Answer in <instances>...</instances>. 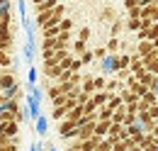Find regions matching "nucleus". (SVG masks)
I'll return each instance as SVG.
<instances>
[{
	"instance_id": "obj_9",
	"label": "nucleus",
	"mask_w": 158,
	"mask_h": 151,
	"mask_svg": "<svg viewBox=\"0 0 158 151\" xmlns=\"http://www.w3.org/2000/svg\"><path fill=\"white\" fill-rule=\"evenodd\" d=\"M66 114H68V107H54V110H51V119H54V122H63Z\"/></svg>"
},
{
	"instance_id": "obj_1",
	"label": "nucleus",
	"mask_w": 158,
	"mask_h": 151,
	"mask_svg": "<svg viewBox=\"0 0 158 151\" xmlns=\"http://www.w3.org/2000/svg\"><path fill=\"white\" fill-rule=\"evenodd\" d=\"M78 132H80V127L76 124V122H71V119L59 122V134H61V139H78Z\"/></svg>"
},
{
	"instance_id": "obj_21",
	"label": "nucleus",
	"mask_w": 158,
	"mask_h": 151,
	"mask_svg": "<svg viewBox=\"0 0 158 151\" xmlns=\"http://www.w3.org/2000/svg\"><path fill=\"white\" fill-rule=\"evenodd\" d=\"M124 7H127V10H134V7H141V0H124Z\"/></svg>"
},
{
	"instance_id": "obj_13",
	"label": "nucleus",
	"mask_w": 158,
	"mask_h": 151,
	"mask_svg": "<svg viewBox=\"0 0 158 151\" xmlns=\"http://www.w3.org/2000/svg\"><path fill=\"white\" fill-rule=\"evenodd\" d=\"M141 32L143 29V24H141V19H127V32Z\"/></svg>"
},
{
	"instance_id": "obj_32",
	"label": "nucleus",
	"mask_w": 158,
	"mask_h": 151,
	"mask_svg": "<svg viewBox=\"0 0 158 151\" xmlns=\"http://www.w3.org/2000/svg\"><path fill=\"white\" fill-rule=\"evenodd\" d=\"M156 124H158V119H156Z\"/></svg>"
},
{
	"instance_id": "obj_20",
	"label": "nucleus",
	"mask_w": 158,
	"mask_h": 151,
	"mask_svg": "<svg viewBox=\"0 0 158 151\" xmlns=\"http://www.w3.org/2000/svg\"><path fill=\"white\" fill-rule=\"evenodd\" d=\"M78 39L80 41H88V39H90V27H83V29L78 32Z\"/></svg>"
},
{
	"instance_id": "obj_2",
	"label": "nucleus",
	"mask_w": 158,
	"mask_h": 151,
	"mask_svg": "<svg viewBox=\"0 0 158 151\" xmlns=\"http://www.w3.org/2000/svg\"><path fill=\"white\" fill-rule=\"evenodd\" d=\"M10 71H12V68H2V78H0V88H2V93L17 88V80H15V76L10 73Z\"/></svg>"
},
{
	"instance_id": "obj_18",
	"label": "nucleus",
	"mask_w": 158,
	"mask_h": 151,
	"mask_svg": "<svg viewBox=\"0 0 158 151\" xmlns=\"http://www.w3.org/2000/svg\"><path fill=\"white\" fill-rule=\"evenodd\" d=\"M146 71H148V73H153V76H158V56L153 58V61H148V63H146Z\"/></svg>"
},
{
	"instance_id": "obj_6",
	"label": "nucleus",
	"mask_w": 158,
	"mask_h": 151,
	"mask_svg": "<svg viewBox=\"0 0 158 151\" xmlns=\"http://www.w3.org/2000/svg\"><path fill=\"white\" fill-rule=\"evenodd\" d=\"M80 88H83V93L95 95V90H98V88H95V78H93V76H85V80H83V85H80Z\"/></svg>"
},
{
	"instance_id": "obj_30",
	"label": "nucleus",
	"mask_w": 158,
	"mask_h": 151,
	"mask_svg": "<svg viewBox=\"0 0 158 151\" xmlns=\"http://www.w3.org/2000/svg\"><path fill=\"white\" fill-rule=\"evenodd\" d=\"M153 134H156V136H158V124H156V129H153Z\"/></svg>"
},
{
	"instance_id": "obj_27",
	"label": "nucleus",
	"mask_w": 158,
	"mask_h": 151,
	"mask_svg": "<svg viewBox=\"0 0 158 151\" xmlns=\"http://www.w3.org/2000/svg\"><path fill=\"white\" fill-rule=\"evenodd\" d=\"M0 151H17V144H15V141H10V144L0 146Z\"/></svg>"
},
{
	"instance_id": "obj_4",
	"label": "nucleus",
	"mask_w": 158,
	"mask_h": 151,
	"mask_svg": "<svg viewBox=\"0 0 158 151\" xmlns=\"http://www.w3.org/2000/svg\"><path fill=\"white\" fill-rule=\"evenodd\" d=\"M2 110H7V112H20V102H17V97H2Z\"/></svg>"
},
{
	"instance_id": "obj_5",
	"label": "nucleus",
	"mask_w": 158,
	"mask_h": 151,
	"mask_svg": "<svg viewBox=\"0 0 158 151\" xmlns=\"http://www.w3.org/2000/svg\"><path fill=\"white\" fill-rule=\"evenodd\" d=\"M136 51H139L143 58H146L151 51H156V44H153V41H139V49H136Z\"/></svg>"
},
{
	"instance_id": "obj_14",
	"label": "nucleus",
	"mask_w": 158,
	"mask_h": 151,
	"mask_svg": "<svg viewBox=\"0 0 158 151\" xmlns=\"http://www.w3.org/2000/svg\"><path fill=\"white\" fill-rule=\"evenodd\" d=\"M112 114H114V112L105 105V107H100V110H98V119H112Z\"/></svg>"
},
{
	"instance_id": "obj_25",
	"label": "nucleus",
	"mask_w": 158,
	"mask_h": 151,
	"mask_svg": "<svg viewBox=\"0 0 158 151\" xmlns=\"http://www.w3.org/2000/svg\"><path fill=\"white\" fill-rule=\"evenodd\" d=\"M83 63H90V61H93V58H95V51H85V54H83Z\"/></svg>"
},
{
	"instance_id": "obj_8",
	"label": "nucleus",
	"mask_w": 158,
	"mask_h": 151,
	"mask_svg": "<svg viewBox=\"0 0 158 151\" xmlns=\"http://www.w3.org/2000/svg\"><path fill=\"white\" fill-rule=\"evenodd\" d=\"M17 132H20V122H7V124H2V134H7L10 139H12Z\"/></svg>"
},
{
	"instance_id": "obj_3",
	"label": "nucleus",
	"mask_w": 158,
	"mask_h": 151,
	"mask_svg": "<svg viewBox=\"0 0 158 151\" xmlns=\"http://www.w3.org/2000/svg\"><path fill=\"white\" fill-rule=\"evenodd\" d=\"M107 107H110L112 112H117V110H122V107H124V97H122L119 93H114L112 97H110V102H107Z\"/></svg>"
},
{
	"instance_id": "obj_17",
	"label": "nucleus",
	"mask_w": 158,
	"mask_h": 151,
	"mask_svg": "<svg viewBox=\"0 0 158 151\" xmlns=\"http://www.w3.org/2000/svg\"><path fill=\"white\" fill-rule=\"evenodd\" d=\"M73 49H76V54H80V56H83V54H85V51H88V44H85V41H73Z\"/></svg>"
},
{
	"instance_id": "obj_12",
	"label": "nucleus",
	"mask_w": 158,
	"mask_h": 151,
	"mask_svg": "<svg viewBox=\"0 0 158 151\" xmlns=\"http://www.w3.org/2000/svg\"><path fill=\"white\" fill-rule=\"evenodd\" d=\"M131 90H134L139 97H143V95H148V93H151V88H148V85H143V83H139V80L134 83V85H131Z\"/></svg>"
},
{
	"instance_id": "obj_16",
	"label": "nucleus",
	"mask_w": 158,
	"mask_h": 151,
	"mask_svg": "<svg viewBox=\"0 0 158 151\" xmlns=\"http://www.w3.org/2000/svg\"><path fill=\"white\" fill-rule=\"evenodd\" d=\"M12 63H15V61H12V56H10V54H5V51H2V56H0V66H2V68H10V66H12Z\"/></svg>"
},
{
	"instance_id": "obj_28",
	"label": "nucleus",
	"mask_w": 158,
	"mask_h": 151,
	"mask_svg": "<svg viewBox=\"0 0 158 151\" xmlns=\"http://www.w3.org/2000/svg\"><path fill=\"white\" fill-rule=\"evenodd\" d=\"M107 56V49H95V58H105Z\"/></svg>"
},
{
	"instance_id": "obj_31",
	"label": "nucleus",
	"mask_w": 158,
	"mask_h": 151,
	"mask_svg": "<svg viewBox=\"0 0 158 151\" xmlns=\"http://www.w3.org/2000/svg\"><path fill=\"white\" fill-rule=\"evenodd\" d=\"M153 44H156V49H158V39H156V41H153Z\"/></svg>"
},
{
	"instance_id": "obj_11",
	"label": "nucleus",
	"mask_w": 158,
	"mask_h": 151,
	"mask_svg": "<svg viewBox=\"0 0 158 151\" xmlns=\"http://www.w3.org/2000/svg\"><path fill=\"white\" fill-rule=\"evenodd\" d=\"M68 44H71V32H63L56 39V49H68Z\"/></svg>"
},
{
	"instance_id": "obj_19",
	"label": "nucleus",
	"mask_w": 158,
	"mask_h": 151,
	"mask_svg": "<svg viewBox=\"0 0 158 151\" xmlns=\"http://www.w3.org/2000/svg\"><path fill=\"white\" fill-rule=\"evenodd\" d=\"M117 49H119V41H117V37H112V39H110V44H107V51H110V54H114Z\"/></svg>"
},
{
	"instance_id": "obj_22",
	"label": "nucleus",
	"mask_w": 158,
	"mask_h": 151,
	"mask_svg": "<svg viewBox=\"0 0 158 151\" xmlns=\"http://www.w3.org/2000/svg\"><path fill=\"white\" fill-rule=\"evenodd\" d=\"M122 27H124V24H122L119 19H114V24H112V32H110V34H112V37H117L119 32H122Z\"/></svg>"
},
{
	"instance_id": "obj_26",
	"label": "nucleus",
	"mask_w": 158,
	"mask_h": 151,
	"mask_svg": "<svg viewBox=\"0 0 158 151\" xmlns=\"http://www.w3.org/2000/svg\"><path fill=\"white\" fill-rule=\"evenodd\" d=\"M59 27H61V29H63V32H68V29L73 27V19H63V22H61Z\"/></svg>"
},
{
	"instance_id": "obj_15",
	"label": "nucleus",
	"mask_w": 158,
	"mask_h": 151,
	"mask_svg": "<svg viewBox=\"0 0 158 151\" xmlns=\"http://www.w3.org/2000/svg\"><path fill=\"white\" fill-rule=\"evenodd\" d=\"M122 68H131V54L119 56V71H122Z\"/></svg>"
},
{
	"instance_id": "obj_24",
	"label": "nucleus",
	"mask_w": 158,
	"mask_h": 151,
	"mask_svg": "<svg viewBox=\"0 0 158 151\" xmlns=\"http://www.w3.org/2000/svg\"><path fill=\"white\" fill-rule=\"evenodd\" d=\"M102 19H110V22H112V19H114V10H112V7H107V10L102 12Z\"/></svg>"
},
{
	"instance_id": "obj_10",
	"label": "nucleus",
	"mask_w": 158,
	"mask_h": 151,
	"mask_svg": "<svg viewBox=\"0 0 158 151\" xmlns=\"http://www.w3.org/2000/svg\"><path fill=\"white\" fill-rule=\"evenodd\" d=\"M10 22H12V12L10 10H2L0 12V29H10Z\"/></svg>"
},
{
	"instance_id": "obj_7",
	"label": "nucleus",
	"mask_w": 158,
	"mask_h": 151,
	"mask_svg": "<svg viewBox=\"0 0 158 151\" xmlns=\"http://www.w3.org/2000/svg\"><path fill=\"white\" fill-rule=\"evenodd\" d=\"M110 97H112V95L107 93V90H100V93L93 95V100H95V105H98V107H105V105L110 102Z\"/></svg>"
},
{
	"instance_id": "obj_29",
	"label": "nucleus",
	"mask_w": 158,
	"mask_h": 151,
	"mask_svg": "<svg viewBox=\"0 0 158 151\" xmlns=\"http://www.w3.org/2000/svg\"><path fill=\"white\" fill-rule=\"evenodd\" d=\"M148 5H158V0H141V7H148Z\"/></svg>"
},
{
	"instance_id": "obj_23",
	"label": "nucleus",
	"mask_w": 158,
	"mask_h": 151,
	"mask_svg": "<svg viewBox=\"0 0 158 151\" xmlns=\"http://www.w3.org/2000/svg\"><path fill=\"white\" fill-rule=\"evenodd\" d=\"M95 88L98 90H107V80L105 78H95Z\"/></svg>"
}]
</instances>
